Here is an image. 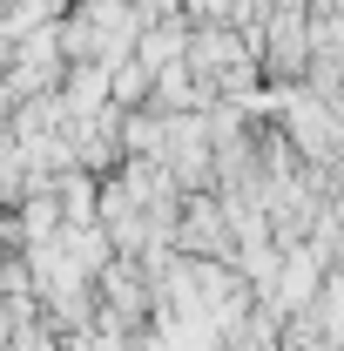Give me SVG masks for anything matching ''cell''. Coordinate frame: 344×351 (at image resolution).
Listing matches in <instances>:
<instances>
[{"mask_svg": "<svg viewBox=\"0 0 344 351\" xmlns=\"http://www.w3.org/2000/svg\"><path fill=\"white\" fill-rule=\"evenodd\" d=\"M169 250H182V257H230V223H223L216 189H189V196H182L175 230H169Z\"/></svg>", "mask_w": 344, "mask_h": 351, "instance_id": "obj_1", "label": "cell"}]
</instances>
